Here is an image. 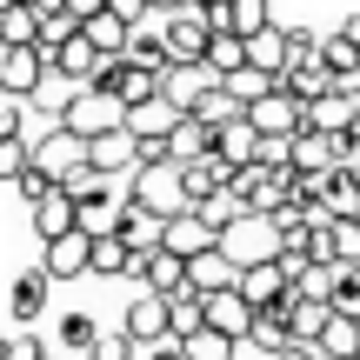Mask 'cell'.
<instances>
[{"mask_svg":"<svg viewBox=\"0 0 360 360\" xmlns=\"http://www.w3.org/2000/svg\"><path fill=\"white\" fill-rule=\"evenodd\" d=\"M207 67H214V74H233V67L247 60V47H240V34H227V27H214V34H207V53H200Z\"/></svg>","mask_w":360,"mask_h":360,"instance_id":"cell-34","label":"cell"},{"mask_svg":"<svg viewBox=\"0 0 360 360\" xmlns=\"http://www.w3.org/2000/svg\"><path fill=\"white\" fill-rule=\"evenodd\" d=\"M127 200L134 207H147V214H180V207H187V193H180V167L174 160H160V167H134L127 174Z\"/></svg>","mask_w":360,"mask_h":360,"instance_id":"cell-3","label":"cell"},{"mask_svg":"<svg viewBox=\"0 0 360 360\" xmlns=\"http://www.w3.org/2000/svg\"><path fill=\"white\" fill-rule=\"evenodd\" d=\"M27 214H34V233H40V240H53V233H74V200H67L60 187H53V193H40Z\"/></svg>","mask_w":360,"mask_h":360,"instance_id":"cell-26","label":"cell"},{"mask_svg":"<svg viewBox=\"0 0 360 360\" xmlns=\"http://www.w3.org/2000/svg\"><path fill=\"white\" fill-rule=\"evenodd\" d=\"M94 334H101V327H94L87 314H67V321H60V340H67V347H94Z\"/></svg>","mask_w":360,"mask_h":360,"instance_id":"cell-45","label":"cell"},{"mask_svg":"<svg viewBox=\"0 0 360 360\" xmlns=\"http://www.w3.org/2000/svg\"><path fill=\"white\" fill-rule=\"evenodd\" d=\"M120 334L134 340V347H154V340H174V327H167V294H134L127 300V314H120Z\"/></svg>","mask_w":360,"mask_h":360,"instance_id":"cell-7","label":"cell"},{"mask_svg":"<svg viewBox=\"0 0 360 360\" xmlns=\"http://www.w3.org/2000/svg\"><path fill=\"white\" fill-rule=\"evenodd\" d=\"M340 154H347V134L300 127L294 141H287V167H294V174H327V167H340Z\"/></svg>","mask_w":360,"mask_h":360,"instance_id":"cell-11","label":"cell"},{"mask_svg":"<svg viewBox=\"0 0 360 360\" xmlns=\"http://www.w3.org/2000/svg\"><path fill=\"white\" fill-rule=\"evenodd\" d=\"M53 187H60L67 200H94V193H114V187H107V174H94L87 160H80V167H67L60 180H53Z\"/></svg>","mask_w":360,"mask_h":360,"instance_id":"cell-38","label":"cell"},{"mask_svg":"<svg viewBox=\"0 0 360 360\" xmlns=\"http://www.w3.org/2000/svg\"><path fill=\"white\" fill-rule=\"evenodd\" d=\"M127 281H141L147 294H187V260L180 254H167V247H154V254H134L127 260Z\"/></svg>","mask_w":360,"mask_h":360,"instance_id":"cell-9","label":"cell"},{"mask_svg":"<svg viewBox=\"0 0 360 360\" xmlns=\"http://www.w3.org/2000/svg\"><path fill=\"white\" fill-rule=\"evenodd\" d=\"M214 87H220V74H214L207 60H187V67H167V74H160V94H167L180 114H193V107H200Z\"/></svg>","mask_w":360,"mask_h":360,"instance_id":"cell-13","label":"cell"},{"mask_svg":"<svg viewBox=\"0 0 360 360\" xmlns=\"http://www.w3.org/2000/svg\"><path fill=\"white\" fill-rule=\"evenodd\" d=\"M127 247H120V233H94V247H87V274H127Z\"/></svg>","mask_w":360,"mask_h":360,"instance_id":"cell-36","label":"cell"},{"mask_svg":"<svg viewBox=\"0 0 360 360\" xmlns=\"http://www.w3.org/2000/svg\"><path fill=\"white\" fill-rule=\"evenodd\" d=\"M247 120H254V134H300V101L274 80V87L247 107Z\"/></svg>","mask_w":360,"mask_h":360,"instance_id":"cell-16","label":"cell"},{"mask_svg":"<svg viewBox=\"0 0 360 360\" xmlns=\"http://www.w3.org/2000/svg\"><path fill=\"white\" fill-rule=\"evenodd\" d=\"M0 47H34V7L27 0H0Z\"/></svg>","mask_w":360,"mask_h":360,"instance_id":"cell-32","label":"cell"},{"mask_svg":"<svg viewBox=\"0 0 360 360\" xmlns=\"http://www.w3.org/2000/svg\"><path fill=\"white\" fill-rule=\"evenodd\" d=\"M327 240H334V267L360 260V220H327Z\"/></svg>","mask_w":360,"mask_h":360,"instance_id":"cell-39","label":"cell"},{"mask_svg":"<svg viewBox=\"0 0 360 360\" xmlns=\"http://www.w3.org/2000/svg\"><path fill=\"white\" fill-rule=\"evenodd\" d=\"M300 127H314V134H347V127H354V94L327 87L321 101H307V107H300Z\"/></svg>","mask_w":360,"mask_h":360,"instance_id":"cell-21","label":"cell"},{"mask_svg":"<svg viewBox=\"0 0 360 360\" xmlns=\"http://www.w3.org/2000/svg\"><path fill=\"white\" fill-rule=\"evenodd\" d=\"M101 60H107V53L94 47L87 34H74V40H60V47H47V74H53V80H67V87H94Z\"/></svg>","mask_w":360,"mask_h":360,"instance_id":"cell-8","label":"cell"},{"mask_svg":"<svg viewBox=\"0 0 360 360\" xmlns=\"http://www.w3.org/2000/svg\"><path fill=\"white\" fill-rule=\"evenodd\" d=\"M80 34H87L94 47L107 53V60H114V53H127V20H120L114 7H101V13H87V20H80Z\"/></svg>","mask_w":360,"mask_h":360,"instance_id":"cell-29","label":"cell"},{"mask_svg":"<svg viewBox=\"0 0 360 360\" xmlns=\"http://www.w3.org/2000/svg\"><path fill=\"white\" fill-rule=\"evenodd\" d=\"M13 187H20V200H27V207H34V200H40V193H53V174H47V167H34V160H27V167H20V174H13Z\"/></svg>","mask_w":360,"mask_h":360,"instance_id":"cell-41","label":"cell"},{"mask_svg":"<svg viewBox=\"0 0 360 360\" xmlns=\"http://www.w3.org/2000/svg\"><path fill=\"white\" fill-rule=\"evenodd\" d=\"M141 347H134L127 334H94V347H87V360H134Z\"/></svg>","mask_w":360,"mask_h":360,"instance_id":"cell-43","label":"cell"},{"mask_svg":"<svg viewBox=\"0 0 360 360\" xmlns=\"http://www.w3.org/2000/svg\"><path fill=\"white\" fill-rule=\"evenodd\" d=\"M233 287L247 294V307H287V274H281V260H260V267H240L233 274Z\"/></svg>","mask_w":360,"mask_h":360,"instance_id":"cell-18","label":"cell"},{"mask_svg":"<svg viewBox=\"0 0 360 360\" xmlns=\"http://www.w3.org/2000/svg\"><path fill=\"white\" fill-rule=\"evenodd\" d=\"M27 167V134H7V141H0V180H13Z\"/></svg>","mask_w":360,"mask_h":360,"instance_id":"cell-44","label":"cell"},{"mask_svg":"<svg viewBox=\"0 0 360 360\" xmlns=\"http://www.w3.org/2000/svg\"><path fill=\"white\" fill-rule=\"evenodd\" d=\"M200 214H207V220H214V227H220V220H233V214H240V200H233V193L220 187L214 200H200Z\"/></svg>","mask_w":360,"mask_h":360,"instance_id":"cell-47","label":"cell"},{"mask_svg":"<svg viewBox=\"0 0 360 360\" xmlns=\"http://www.w3.org/2000/svg\"><path fill=\"white\" fill-rule=\"evenodd\" d=\"M321 207H327V220H360V174L354 167H327Z\"/></svg>","mask_w":360,"mask_h":360,"instance_id":"cell-24","label":"cell"},{"mask_svg":"<svg viewBox=\"0 0 360 360\" xmlns=\"http://www.w3.org/2000/svg\"><path fill=\"white\" fill-rule=\"evenodd\" d=\"M87 247H94V233H53V240H40V274H47L53 287L60 281H80L87 274Z\"/></svg>","mask_w":360,"mask_h":360,"instance_id":"cell-10","label":"cell"},{"mask_svg":"<svg viewBox=\"0 0 360 360\" xmlns=\"http://www.w3.org/2000/svg\"><path fill=\"white\" fill-rule=\"evenodd\" d=\"M0 360H47V340H40V334H27V327H20L13 340H0Z\"/></svg>","mask_w":360,"mask_h":360,"instance_id":"cell-42","label":"cell"},{"mask_svg":"<svg viewBox=\"0 0 360 360\" xmlns=\"http://www.w3.org/2000/svg\"><path fill=\"white\" fill-rule=\"evenodd\" d=\"M174 120H180V107L167 101V94H147V101H134L127 114H120V127H127L134 141H167Z\"/></svg>","mask_w":360,"mask_h":360,"instance_id":"cell-17","label":"cell"},{"mask_svg":"<svg viewBox=\"0 0 360 360\" xmlns=\"http://www.w3.org/2000/svg\"><path fill=\"white\" fill-rule=\"evenodd\" d=\"M94 87H107L120 107H134V101H147V94H160V67H141V60H127V53H114V60H101Z\"/></svg>","mask_w":360,"mask_h":360,"instance_id":"cell-4","label":"cell"},{"mask_svg":"<svg viewBox=\"0 0 360 360\" xmlns=\"http://www.w3.org/2000/svg\"><path fill=\"white\" fill-rule=\"evenodd\" d=\"M354 360H360V347H354Z\"/></svg>","mask_w":360,"mask_h":360,"instance_id":"cell-55","label":"cell"},{"mask_svg":"<svg viewBox=\"0 0 360 360\" xmlns=\"http://www.w3.org/2000/svg\"><path fill=\"white\" fill-rule=\"evenodd\" d=\"M214 254L227 260L233 274H240V267H260V260H281V220H274V214H254V207H240L233 220H220Z\"/></svg>","mask_w":360,"mask_h":360,"instance_id":"cell-1","label":"cell"},{"mask_svg":"<svg viewBox=\"0 0 360 360\" xmlns=\"http://www.w3.org/2000/svg\"><path fill=\"white\" fill-rule=\"evenodd\" d=\"M214 240H220V227L200 214V207H180V214H167V220H160V247H167V254H180V260L207 254Z\"/></svg>","mask_w":360,"mask_h":360,"instance_id":"cell-6","label":"cell"},{"mask_svg":"<svg viewBox=\"0 0 360 360\" xmlns=\"http://www.w3.org/2000/svg\"><path fill=\"white\" fill-rule=\"evenodd\" d=\"M200 314H207V327H214V334H227V340H247V327H254V307H247L240 287L200 294Z\"/></svg>","mask_w":360,"mask_h":360,"instance_id":"cell-14","label":"cell"},{"mask_svg":"<svg viewBox=\"0 0 360 360\" xmlns=\"http://www.w3.org/2000/svg\"><path fill=\"white\" fill-rule=\"evenodd\" d=\"M147 360H180V340H154V347H141Z\"/></svg>","mask_w":360,"mask_h":360,"instance_id":"cell-49","label":"cell"},{"mask_svg":"<svg viewBox=\"0 0 360 360\" xmlns=\"http://www.w3.org/2000/svg\"><path fill=\"white\" fill-rule=\"evenodd\" d=\"M233 347H240V340H227V334H214V327H193L187 340H180V360H233Z\"/></svg>","mask_w":360,"mask_h":360,"instance_id":"cell-33","label":"cell"},{"mask_svg":"<svg viewBox=\"0 0 360 360\" xmlns=\"http://www.w3.org/2000/svg\"><path fill=\"white\" fill-rule=\"evenodd\" d=\"M120 114H127V107H120L107 87H74V94L60 101V114H53V120H60L74 141H101V134L120 127Z\"/></svg>","mask_w":360,"mask_h":360,"instance_id":"cell-2","label":"cell"},{"mask_svg":"<svg viewBox=\"0 0 360 360\" xmlns=\"http://www.w3.org/2000/svg\"><path fill=\"white\" fill-rule=\"evenodd\" d=\"M180 7H193V13L207 20V34H214V13H220V0H180Z\"/></svg>","mask_w":360,"mask_h":360,"instance_id":"cell-50","label":"cell"},{"mask_svg":"<svg viewBox=\"0 0 360 360\" xmlns=\"http://www.w3.org/2000/svg\"><path fill=\"white\" fill-rule=\"evenodd\" d=\"M200 154H214V127H207L200 114H180L167 127V160L180 167V160H200Z\"/></svg>","mask_w":360,"mask_h":360,"instance_id":"cell-23","label":"cell"},{"mask_svg":"<svg viewBox=\"0 0 360 360\" xmlns=\"http://www.w3.org/2000/svg\"><path fill=\"white\" fill-rule=\"evenodd\" d=\"M134 160H141V147H134V134L127 127H114V134H101V141H87V167L94 174H134Z\"/></svg>","mask_w":360,"mask_h":360,"instance_id":"cell-19","label":"cell"},{"mask_svg":"<svg viewBox=\"0 0 360 360\" xmlns=\"http://www.w3.org/2000/svg\"><path fill=\"white\" fill-rule=\"evenodd\" d=\"M340 34H347V40H354V47H360V13H354V20H340Z\"/></svg>","mask_w":360,"mask_h":360,"instance_id":"cell-53","label":"cell"},{"mask_svg":"<svg viewBox=\"0 0 360 360\" xmlns=\"http://www.w3.org/2000/svg\"><path fill=\"white\" fill-rule=\"evenodd\" d=\"M240 47H247V67H260V74H281L287 53H294V40H287V27H281V20H267V27H254Z\"/></svg>","mask_w":360,"mask_h":360,"instance_id":"cell-20","label":"cell"},{"mask_svg":"<svg viewBox=\"0 0 360 360\" xmlns=\"http://www.w3.org/2000/svg\"><path fill=\"white\" fill-rule=\"evenodd\" d=\"M107 233H120V247H127V254H154V247H160V214H147V207L120 200L114 220H107Z\"/></svg>","mask_w":360,"mask_h":360,"instance_id":"cell-15","label":"cell"},{"mask_svg":"<svg viewBox=\"0 0 360 360\" xmlns=\"http://www.w3.org/2000/svg\"><path fill=\"white\" fill-rule=\"evenodd\" d=\"M220 87H227V94H233V101H240V107H254L260 94L274 87V74H260V67H247V60H240V67H233V74H220Z\"/></svg>","mask_w":360,"mask_h":360,"instance_id":"cell-35","label":"cell"},{"mask_svg":"<svg viewBox=\"0 0 360 360\" xmlns=\"http://www.w3.org/2000/svg\"><path fill=\"white\" fill-rule=\"evenodd\" d=\"M193 114H200V120H207V127H227V120H240V114H247V107H240V101H233V94H227V87H214V94H207V101H200V107H193Z\"/></svg>","mask_w":360,"mask_h":360,"instance_id":"cell-40","label":"cell"},{"mask_svg":"<svg viewBox=\"0 0 360 360\" xmlns=\"http://www.w3.org/2000/svg\"><path fill=\"white\" fill-rule=\"evenodd\" d=\"M274 360H327V354H314V347H281Z\"/></svg>","mask_w":360,"mask_h":360,"instance_id":"cell-52","label":"cell"},{"mask_svg":"<svg viewBox=\"0 0 360 360\" xmlns=\"http://www.w3.org/2000/svg\"><path fill=\"white\" fill-rule=\"evenodd\" d=\"M7 134H27V101L0 94V141H7Z\"/></svg>","mask_w":360,"mask_h":360,"instance_id":"cell-46","label":"cell"},{"mask_svg":"<svg viewBox=\"0 0 360 360\" xmlns=\"http://www.w3.org/2000/svg\"><path fill=\"white\" fill-rule=\"evenodd\" d=\"M47 360H53V354H47Z\"/></svg>","mask_w":360,"mask_h":360,"instance_id":"cell-56","label":"cell"},{"mask_svg":"<svg viewBox=\"0 0 360 360\" xmlns=\"http://www.w3.org/2000/svg\"><path fill=\"white\" fill-rule=\"evenodd\" d=\"M220 287H233V267L214 254V247H207V254H193V260H187V294L200 300V294H220Z\"/></svg>","mask_w":360,"mask_h":360,"instance_id":"cell-27","label":"cell"},{"mask_svg":"<svg viewBox=\"0 0 360 360\" xmlns=\"http://www.w3.org/2000/svg\"><path fill=\"white\" fill-rule=\"evenodd\" d=\"M180 7V0H147V13H174Z\"/></svg>","mask_w":360,"mask_h":360,"instance_id":"cell-54","label":"cell"},{"mask_svg":"<svg viewBox=\"0 0 360 360\" xmlns=\"http://www.w3.org/2000/svg\"><path fill=\"white\" fill-rule=\"evenodd\" d=\"M40 80H47V53H40V47H0V94L34 101Z\"/></svg>","mask_w":360,"mask_h":360,"instance_id":"cell-12","label":"cell"},{"mask_svg":"<svg viewBox=\"0 0 360 360\" xmlns=\"http://www.w3.org/2000/svg\"><path fill=\"white\" fill-rule=\"evenodd\" d=\"M360 347V321H347V314H327V327L314 334V354H327V360H354Z\"/></svg>","mask_w":360,"mask_h":360,"instance_id":"cell-28","label":"cell"},{"mask_svg":"<svg viewBox=\"0 0 360 360\" xmlns=\"http://www.w3.org/2000/svg\"><path fill=\"white\" fill-rule=\"evenodd\" d=\"M327 307L347 314V321H360V260H354V267H334V294H327Z\"/></svg>","mask_w":360,"mask_h":360,"instance_id":"cell-37","label":"cell"},{"mask_svg":"<svg viewBox=\"0 0 360 360\" xmlns=\"http://www.w3.org/2000/svg\"><path fill=\"white\" fill-rule=\"evenodd\" d=\"M60 7H67V13H74V20H87V13H101V7H107V0H60Z\"/></svg>","mask_w":360,"mask_h":360,"instance_id":"cell-51","label":"cell"},{"mask_svg":"<svg viewBox=\"0 0 360 360\" xmlns=\"http://www.w3.org/2000/svg\"><path fill=\"white\" fill-rule=\"evenodd\" d=\"M107 7H114L127 27H134V20H147V0H107Z\"/></svg>","mask_w":360,"mask_h":360,"instance_id":"cell-48","label":"cell"},{"mask_svg":"<svg viewBox=\"0 0 360 360\" xmlns=\"http://www.w3.org/2000/svg\"><path fill=\"white\" fill-rule=\"evenodd\" d=\"M214 154L227 160V167H247V160L260 154V134H254V120H227V127H214Z\"/></svg>","mask_w":360,"mask_h":360,"instance_id":"cell-25","label":"cell"},{"mask_svg":"<svg viewBox=\"0 0 360 360\" xmlns=\"http://www.w3.org/2000/svg\"><path fill=\"white\" fill-rule=\"evenodd\" d=\"M274 20V7L267 0H220V13H214V27H227V34H254V27H267Z\"/></svg>","mask_w":360,"mask_h":360,"instance_id":"cell-31","label":"cell"},{"mask_svg":"<svg viewBox=\"0 0 360 360\" xmlns=\"http://www.w3.org/2000/svg\"><path fill=\"white\" fill-rule=\"evenodd\" d=\"M220 187H227V160H220V154H200V160H180V193H187V207L214 200Z\"/></svg>","mask_w":360,"mask_h":360,"instance_id":"cell-22","label":"cell"},{"mask_svg":"<svg viewBox=\"0 0 360 360\" xmlns=\"http://www.w3.org/2000/svg\"><path fill=\"white\" fill-rule=\"evenodd\" d=\"M160 53H167V67H187V60H200L207 53V20L193 7H174V13H160Z\"/></svg>","mask_w":360,"mask_h":360,"instance_id":"cell-5","label":"cell"},{"mask_svg":"<svg viewBox=\"0 0 360 360\" xmlns=\"http://www.w3.org/2000/svg\"><path fill=\"white\" fill-rule=\"evenodd\" d=\"M47 274H40V267H27L20 274V281H13V321H20V327H34L40 321V307H47Z\"/></svg>","mask_w":360,"mask_h":360,"instance_id":"cell-30","label":"cell"}]
</instances>
